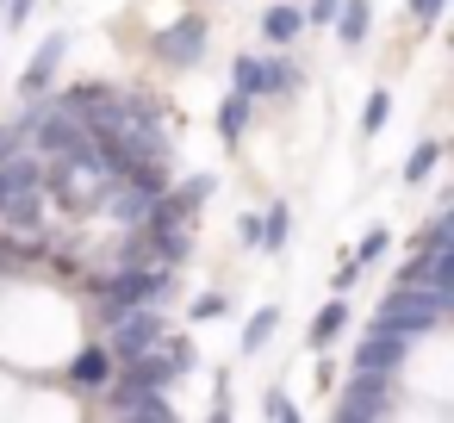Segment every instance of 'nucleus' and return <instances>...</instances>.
<instances>
[{
  "mask_svg": "<svg viewBox=\"0 0 454 423\" xmlns=\"http://www.w3.org/2000/svg\"><path fill=\"white\" fill-rule=\"evenodd\" d=\"M442 299L435 293H423V286H392L386 299H380V311H373V330H392V336H429L435 324H442Z\"/></svg>",
  "mask_w": 454,
  "mask_h": 423,
  "instance_id": "f257e3e1",
  "label": "nucleus"
},
{
  "mask_svg": "<svg viewBox=\"0 0 454 423\" xmlns=\"http://www.w3.org/2000/svg\"><path fill=\"white\" fill-rule=\"evenodd\" d=\"M162 305H131V311H119L113 324H106V355L113 361H137V355H150L156 342H162Z\"/></svg>",
  "mask_w": 454,
  "mask_h": 423,
  "instance_id": "f03ea898",
  "label": "nucleus"
},
{
  "mask_svg": "<svg viewBox=\"0 0 454 423\" xmlns=\"http://www.w3.org/2000/svg\"><path fill=\"white\" fill-rule=\"evenodd\" d=\"M231 88L249 94V100H262V94H293V88H305V75H299L286 57H255V51H243V57L231 63Z\"/></svg>",
  "mask_w": 454,
  "mask_h": 423,
  "instance_id": "7ed1b4c3",
  "label": "nucleus"
},
{
  "mask_svg": "<svg viewBox=\"0 0 454 423\" xmlns=\"http://www.w3.org/2000/svg\"><path fill=\"white\" fill-rule=\"evenodd\" d=\"M392 411V373H373V367H355L348 392L336 398V423H373Z\"/></svg>",
  "mask_w": 454,
  "mask_h": 423,
  "instance_id": "20e7f679",
  "label": "nucleus"
},
{
  "mask_svg": "<svg viewBox=\"0 0 454 423\" xmlns=\"http://www.w3.org/2000/svg\"><path fill=\"white\" fill-rule=\"evenodd\" d=\"M206 44H212V26H206L200 13H187V20H175L168 32H156V38H150L156 63H168V69H193V63L206 57Z\"/></svg>",
  "mask_w": 454,
  "mask_h": 423,
  "instance_id": "39448f33",
  "label": "nucleus"
},
{
  "mask_svg": "<svg viewBox=\"0 0 454 423\" xmlns=\"http://www.w3.org/2000/svg\"><path fill=\"white\" fill-rule=\"evenodd\" d=\"M63 57H69V38H63V32H51V38L32 51L26 75H20V100H44V94H51V82H57V69H63Z\"/></svg>",
  "mask_w": 454,
  "mask_h": 423,
  "instance_id": "423d86ee",
  "label": "nucleus"
},
{
  "mask_svg": "<svg viewBox=\"0 0 454 423\" xmlns=\"http://www.w3.org/2000/svg\"><path fill=\"white\" fill-rule=\"evenodd\" d=\"M404 355H411V336H392V330H367L355 342V367H373V373L404 367Z\"/></svg>",
  "mask_w": 454,
  "mask_h": 423,
  "instance_id": "0eeeda50",
  "label": "nucleus"
},
{
  "mask_svg": "<svg viewBox=\"0 0 454 423\" xmlns=\"http://www.w3.org/2000/svg\"><path fill=\"white\" fill-rule=\"evenodd\" d=\"M113 367H119V361L106 355V342H88V349L69 361V386H75V392H100V386L113 380Z\"/></svg>",
  "mask_w": 454,
  "mask_h": 423,
  "instance_id": "6e6552de",
  "label": "nucleus"
},
{
  "mask_svg": "<svg viewBox=\"0 0 454 423\" xmlns=\"http://www.w3.org/2000/svg\"><path fill=\"white\" fill-rule=\"evenodd\" d=\"M0 224H7V231H38L44 224V187H20V193H7V200H0Z\"/></svg>",
  "mask_w": 454,
  "mask_h": 423,
  "instance_id": "1a4fd4ad",
  "label": "nucleus"
},
{
  "mask_svg": "<svg viewBox=\"0 0 454 423\" xmlns=\"http://www.w3.org/2000/svg\"><path fill=\"white\" fill-rule=\"evenodd\" d=\"M38 175H44V156H38V150L0 156V200H7V193H20V187H38Z\"/></svg>",
  "mask_w": 454,
  "mask_h": 423,
  "instance_id": "9d476101",
  "label": "nucleus"
},
{
  "mask_svg": "<svg viewBox=\"0 0 454 423\" xmlns=\"http://www.w3.org/2000/svg\"><path fill=\"white\" fill-rule=\"evenodd\" d=\"M336 38L355 51V44H367V32H373V0H342V7H336Z\"/></svg>",
  "mask_w": 454,
  "mask_h": 423,
  "instance_id": "9b49d317",
  "label": "nucleus"
},
{
  "mask_svg": "<svg viewBox=\"0 0 454 423\" xmlns=\"http://www.w3.org/2000/svg\"><path fill=\"white\" fill-rule=\"evenodd\" d=\"M262 38L280 44V51L299 44V38H305V13H299V7H268V13H262Z\"/></svg>",
  "mask_w": 454,
  "mask_h": 423,
  "instance_id": "f8f14e48",
  "label": "nucleus"
},
{
  "mask_svg": "<svg viewBox=\"0 0 454 423\" xmlns=\"http://www.w3.org/2000/svg\"><path fill=\"white\" fill-rule=\"evenodd\" d=\"M342 330H348V293H336V299L311 317V336H305V342H311V349H330Z\"/></svg>",
  "mask_w": 454,
  "mask_h": 423,
  "instance_id": "ddd939ff",
  "label": "nucleus"
},
{
  "mask_svg": "<svg viewBox=\"0 0 454 423\" xmlns=\"http://www.w3.org/2000/svg\"><path fill=\"white\" fill-rule=\"evenodd\" d=\"M249 106H255V100L237 94V88L218 100V137H224V144H243V131H249Z\"/></svg>",
  "mask_w": 454,
  "mask_h": 423,
  "instance_id": "4468645a",
  "label": "nucleus"
},
{
  "mask_svg": "<svg viewBox=\"0 0 454 423\" xmlns=\"http://www.w3.org/2000/svg\"><path fill=\"white\" fill-rule=\"evenodd\" d=\"M286 237H293V212L274 200V206L262 212V237H255V249H262V255H280V249H286Z\"/></svg>",
  "mask_w": 454,
  "mask_h": 423,
  "instance_id": "2eb2a0df",
  "label": "nucleus"
},
{
  "mask_svg": "<svg viewBox=\"0 0 454 423\" xmlns=\"http://www.w3.org/2000/svg\"><path fill=\"white\" fill-rule=\"evenodd\" d=\"M274 330H280V305H262V311L243 324V342H237V349H243V355H255V349H268V342H274Z\"/></svg>",
  "mask_w": 454,
  "mask_h": 423,
  "instance_id": "dca6fc26",
  "label": "nucleus"
},
{
  "mask_svg": "<svg viewBox=\"0 0 454 423\" xmlns=\"http://www.w3.org/2000/svg\"><path fill=\"white\" fill-rule=\"evenodd\" d=\"M435 162H442V144L429 137V144H417L411 150V162H404V187H423L429 175H435Z\"/></svg>",
  "mask_w": 454,
  "mask_h": 423,
  "instance_id": "f3484780",
  "label": "nucleus"
},
{
  "mask_svg": "<svg viewBox=\"0 0 454 423\" xmlns=\"http://www.w3.org/2000/svg\"><path fill=\"white\" fill-rule=\"evenodd\" d=\"M32 113H38V100H32ZM32 113H20L13 125H0V156H20V150H32Z\"/></svg>",
  "mask_w": 454,
  "mask_h": 423,
  "instance_id": "a211bd4d",
  "label": "nucleus"
},
{
  "mask_svg": "<svg viewBox=\"0 0 454 423\" xmlns=\"http://www.w3.org/2000/svg\"><path fill=\"white\" fill-rule=\"evenodd\" d=\"M386 119H392V94L380 88V94H367V106H361V137H380Z\"/></svg>",
  "mask_w": 454,
  "mask_h": 423,
  "instance_id": "6ab92c4d",
  "label": "nucleus"
},
{
  "mask_svg": "<svg viewBox=\"0 0 454 423\" xmlns=\"http://www.w3.org/2000/svg\"><path fill=\"white\" fill-rule=\"evenodd\" d=\"M175 193H181V206H187V212H200V206H206V200L218 193V175H187V181H181Z\"/></svg>",
  "mask_w": 454,
  "mask_h": 423,
  "instance_id": "aec40b11",
  "label": "nucleus"
},
{
  "mask_svg": "<svg viewBox=\"0 0 454 423\" xmlns=\"http://www.w3.org/2000/svg\"><path fill=\"white\" fill-rule=\"evenodd\" d=\"M417 249H454V212H435L417 237Z\"/></svg>",
  "mask_w": 454,
  "mask_h": 423,
  "instance_id": "412c9836",
  "label": "nucleus"
},
{
  "mask_svg": "<svg viewBox=\"0 0 454 423\" xmlns=\"http://www.w3.org/2000/svg\"><path fill=\"white\" fill-rule=\"evenodd\" d=\"M224 311H231V293H200V299L187 305L193 324H212V317H224Z\"/></svg>",
  "mask_w": 454,
  "mask_h": 423,
  "instance_id": "4be33fe9",
  "label": "nucleus"
},
{
  "mask_svg": "<svg viewBox=\"0 0 454 423\" xmlns=\"http://www.w3.org/2000/svg\"><path fill=\"white\" fill-rule=\"evenodd\" d=\"M162 355L175 361V373H193V342H187V336H168V330H162Z\"/></svg>",
  "mask_w": 454,
  "mask_h": 423,
  "instance_id": "5701e85b",
  "label": "nucleus"
},
{
  "mask_svg": "<svg viewBox=\"0 0 454 423\" xmlns=\"http://www.w3.org/2000/svg\"><path fill=\"white\" fill-rule=\"evenodd\" d=\"M386 249H392V231H367V237H361V249H355V262L367 268V262H380Z\"/></svg>",
  "mask_w": 454,
  "mask_h": 423,
  "instance_id": "b1692460",
  "label": "nucleus"
},
{
  "mask_svg": "<svg viewBox=\"0 0 454 423\" xmlns=\"http://www.w3.org/2000/svg\"><path fill=\"white\" fill-rule=\"evenodd\" d=\"M262 411H268L274 423H299V404H293L286 392H268V404H262Z\"/></svg>",
  "mask_w": 454,
  "mask_h": 423,
  "instance_id": "393cba45",
  "label": "nucleus"
},
{
  "mask_svg": "<svg viewBox=\"0 0 454 423\" xmlns=\"http://www.w3.org/2000/svg\"><path fill=\"white\" fill-rule=\"evenodd\" d=\"M355 280H361V262H355V255H342V268H336V280H330V286H336V293H355Z\"/></svg>",
  "mask_w": 454,
  "mask_h": 423,
  "instance_id": "a878e982",
  "label": "nucleus"
},
{
  "mask_svg": "<svg viewBox=\"0 0 454 423\" xmlns=\"http://www.w3.org/2000/svg\"><path fill=\"white\" fill-rule=\"evenodd\" d=\"M336 7H342V0H311V7H305V26H330Z\"/></svg>",
  "mask_w": 454,
  "mask_h": 423,
  "instance_id": "bb28decb",
  "label": "nucleus"
},
{
  "mask_svg": "<svg viewBox=\"0 0 454 423\" xmlns=\"http://www.w3.org/2000/svg\"><path fill=\"white\" fill-rule=\"evenodd\" d=\"M0 7H7V26H26L38 13V0H0Z\"/></svg>",
  "mask_w": 454,
  "mask_h": 423,
  "instance_id": "cd10ccee",
  "label": "nucleus"
},
{
  "mask_svg": "<svg viewBox=\"0 0 454 423\" xmlns=\"http://www.w3.org/2000/svg\"><path fill=\"white\" fill-rule=\"evenodd\" d=\"M237 237L255 249V237H262V212H243V218H237Z\"/></svg>",
  "mask_w": 454,
  "mask_h": 423,
  "instance_id": "c85d7f7f",
  "label": "nucleus"
},
{
  "mask_svg": "<svg viewBox=\"0 0 454 423\" xmlns=\"http://www.w3.org/2000/svg\"><path fill=\"white\" fill-rule=\"evenodd\" d=\"M442 7H448V0H411V13H417L423 26H435V13H442Z\"/></svg>",
  "mask_w": 454,
  "mask_h": 423,
  "instance_id": "c756f323",
  "label": "nucleus"
}]
</instances>
